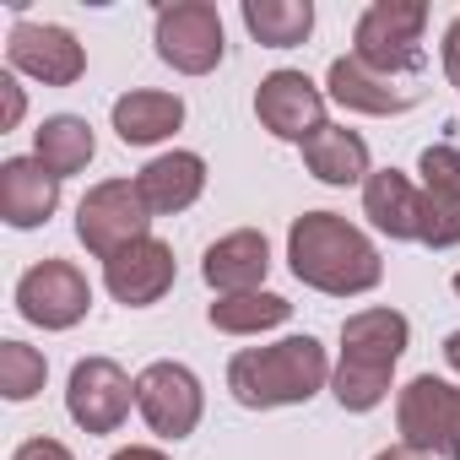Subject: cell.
<instances>
[{"label":"cell","mask_w":460,"mask_h":460,"mask_svg":"<svg viewBox=\"0 0 460 460\" xmlns=\"http://www.w3.org/2000/svg\"><path fill=\"white\" fill-rule=\"evenodd\" d=\"M304 163H309V173L325 179V184H358V179H368V146H363V136L347 130V125L314 130V136L304 141Z\"/></svg>","instance_id":"44dd1931"},{"label":"cell","mask_w":460,"mask_h":460,"mask_svg":"<svg viewBox=\"0 0 460 460\" xmlns=\"http://www.w3.org/2000/svg\"><path fill=\"white\" fill-rule=\"evenodd\" d=\"M146 222H152V211H146V200H141V190L130 179L93 184L87 200L76 206V234L98 261H114L125 244L146 239Z\"/></svg>","instance_id":"8992f818"},{"label":"cell","mask_w":460,"mask_h":460,"mask_svg":"<svg viewBox=\"0 0 460 460\" xmlns=\"http://www.w3.org/2000/svg\"><path fill=\"white\" fill-rule=\"evenodd\" d=\"M114 460H168V455H157V449H119Z\"/></svg>","instance_id":"4dcf8cb0"},{"label":"cell","mask_w":460,"mask_h":460,"mask_svg":"<svg viewBox=\"0 0 460 460\" xmlns=\"http://www.w3.org/2000/svg\"><path fill=\"white\" fill-rule=\"evenodd\" d=\"M374 460H433V455H422V449H411V444H395V449H385V455H374Z\"/></svg>","instance_id":"f1b7e54d"},{"label":"cell","mask_w":460,"mask_h":460,"mask_svg":"<svg viewBox=\"0 0 460 460\" xmlns=\"http://www.w3.org/2000/svg\"><path fill=\"white\" fill-rule=\"evenodd\" d=\"M444 358H449V368H455V374H460V331H455V336H449V341H444Z\"/></svg>","instance_id":"f546056e"},{"label":"cell","mask_w":460,"mask_h":460,"mask_svg":"<svg viewBox=\"0 0 460 460\" xmlns=\"http://www.w3.org/2000/svg\"><path fill=\"white\" fill-rule=\"evenodd\" d=\"M0 98H6V125H17L22 119V87L12 76H0Z\"/></svg>","instance_id":"83f0119b"},{"label":"cell","mask_w":460,"mask_h":460,"mask_svg":"<svg viewBox=\"0 0 460 460\" xmlns=\"http://www.w3.org/2000/svg\"><path fill=\"white\" fill-rule=\"evenodd\" d=\"M363 211L390 239H422V195L395 168H379V173L363 179Z\"/></svg>","instance_id":"d6986e66"},{"label":"cell","mask_w":460,"mask_h":460,"mask_svg":"<svg viewBox=\"0 0 460 460\" xmlns=\"http://www.w3.org/2000/svg\"><path fill=\"white\" fill-rule=\"evenodd\" d=\"M444 76L460 87V17L449 22V33H444Z\"/></svg>","instance_id":"4316f807"},{"label":"cell","mask_w":460,"mask_h":460,"mask_svg":"<svg viewBox=\"0 0 460 460\" xmlns=\"http://www.w3.org/2000/svg\"><path fill=\"white\" fill-rule=\"evenodd\" d=\"M157 55L184 71V76H206L222 60V17L206 0H179V6L157 12Z\"/></svg>","instance_id":"52a82bcc"},{"label":"cell","mask_w":460,"mask_h":460,"mask_svg":"<svg viewBox=\"0 0 460 460\" xmlns=\"http://www.w3.org/2000/svg\"><path fill=\"white\" fill-rule=\"evenodd\" d=\"M331 98L358 114H406L422 98V87L401 82V76H379L358 55H341V60H331Z\"/></svg>","instance_id":"9a60e30c"},{"label":"cell","mask_w":460,"mask_h":460,"mask_svg":"<svg viewBox=\"0 0 460 460\" xmlns=\"http://www.w3.org/2000/svg\"><path fill=\"white\" fill-rule=\"evenodd\" d=\"M0 390L6 401H33L44 390V358L28 341H0Z\"/></svg>","instance_id":"d4e9b609"},{"label":"cell","mask_w":460,"mask_h":460,"mask_svg":"<svg viewBox=\"0 0 460 460\" xmlns=\"http://www.w3.org/2000/svg\"><path fill=\"white\" fill-rule=\"evenodd\" d=\"M39 163L66 179V173H82L93 163V125L76 119V114H55L39 125Z\"/></svg>","instance_id":"603a6c76"},{"label":"cell","mask_w":460,"mask_h":460,"mask_svg":"<svg viewBox=\"0 0 460 460\" xmlns=\"http://www.w3.org/2000/svg\"><path fill=\"white\" fill-rule=\"evenodd\" d=\"M130 395L136 385L125 379V368L114 358H82L71 368V390H66V411L87 428V433H114L130 417Z\"/></svg>","instance_id":"9c48e42d"},{"label":"cell","mask_w":460,"mask_h":460,"mask_svg":"<svg viewBox=\"0 0 460 460\" xmlns=\"http://www.w3.org/2000/svg\"><path fill=\"white\" fill-rule=\"evenodd\" d=\"M12 460H71V449H66L60 438H28Z\"/></svg>","instance_id":"484cf974"},{"label":"cell","mask_w":460,"mask_h":460,"mask_svg":"<svg viewBox=\"0 0 460 460\" xmlns=\"http://www.w3.org/2000/svg\"><path fill=\"white\" fill-rule=\"evenodd\" d=\"M103 282H109V293H114L119 304L146 309V304H157V298L173 288V250L146 234V239L125 244L114 261H103Z\"/></svg>","instance_id":"4fadbf2b"},{"label":"cell","mask_w":460,"mask_h":460,"mask_svg":"<svg viewBox=\"0 0 460 460\" xmlns=\"http://www.w3.org/2000/svg\"><path fill=\"white\" fill-rule=\"evenodd\" d=\"M87 304H93V288L71 261H39L17 282V309L44 331H71L87 314Z\"/></svg>","instance_id":"ba28073f"},{"label":"cell","mask_w":460,"mask_h":460,"mask_svg":"<svg viewBox=\"0 0 460 460\" xmlns=\"http://www.w3.org/2000/svg\"><path fill=\"white\" fill-rule=\"evenodd\" d=\"M395 428H401V444H411L422 455L460 460V390L433 374L411 379L395 401Z\"/></svg>","instance_id":"5b68a950"},{"label":"cell","mask_w":460,"mask_h":460,"mask_svg":"<svg viewBox=\"0 0 460 460\" xmlns=\"http://www.w3.org/2000/svg\"><path fill=\"white\" fill-rule=\"evenodd\" d=\"M184 125V103L173 93H125L114 103V130L125 146H152Z\"/></svg>","instance_id":"ffe728a7"},{"label":"cell","mask_w":460,"mask_h":460,"mask_svg":"<svg viewBox=\"0 0 460 460\" xmlns=\"http://www.w3.org/2000/svg\"><path fill=\"white\" fill-rule=\"evenodd\" d=\"M136 406H141V417H146L152 433L184 438V433H195L206 401H200V379L184 363H152L136 379Z\"/></svg>","instance_id":"30bf717a"},{"label":"cell","mask_w":460,"mask_h":460,"mask_svg":"<svg viewBox=\"0 0 460 460\" xmlns=\"http://www.w3.org/2000/svg\"><path fill=\"white\" fill-rule=\"evenodd\" d=\"M255 114H261V125L271 136L298 141V146L314 130H325V98H320V87L304 71H271L261 82V93H255Z\"/></svg>","instance_id":"8fae6325"},{"label":"cell","mask_w":460,"mask_h":460,"mask_svg":"<svg viewBox=\"0 0 460 460\" xmlns=\"http://www.w3.org/2000/svg\"><path fill=\"white\" fill-rule=\"evenodd\" d=\"M422 28H428V6H417V0H379L358 22L352 55L379 76L417 82L422 76Z\"/></svg>","instance_id":"277c9868"},{"label":"cell","mask_w":460,"mask_h":460,"mask_svg":"<svg viewBox=\"0 0 460 460\" xmlns=\"http://www.w3.org/2000/svg\"><path fill=\"white\" fill-rule=\"evenodd\" d=\"M455 293H460V271H455Z\"/></svg>","instance_id":"1f68e13d"},{"label":"cell","mask_w":460,"mask_h":460,"mask_svg":"<svg viewBox=\"0 0 460 460\" xmlns=\"http://www.w3.org/2000/svg\"><path fill=\"white\" fill-rule=\"evenodd\" d=\"M136 190L146 200L152 217H168V211H184L195 206V195L206 190V163L195 152H168V157H152L141 173H136Z\"/></svg>","instance_id":"ac0fdd59"},{"label":"cell","mask_w":460,"mask_h":460,"mask_svg":"<svg viewBox=\"0 0 460 460\" xmlns=\"http://www.w3.org/2000/svg\"><path fill=\"white\" fill-rule=\"evenodd\" d=\"M293 314V304L288 298H277V293H227V298H217L211 304V325L217 331H227V336H255V331H271V325H282Z\"/></svg>","instance_id":"cb8c5ba5"},{"label":"cell","mask_w":460,"mask_h":460,"mask_svg":"<svg viewBox=\"0 0 460 460\" xmlns=\"http://www.w3.org/2000/svg\"><path fill=\"white\" fill-rule=\"evenodd\" d=\"M288 261H293V277L331 293V298H352V293H368L379 288L385 266H379V250L358 234V227L336 211H304L288 234Z\"/></svg>","instance_id":"6da1fadb"},{"label":"cell","mask_w":460,"mask_h":460,"mask_svg":"<svg viewBox=\"0 0 460 460\" xmlns=\"http://www.w3.org/2000/svg\"><path fill=\"white\" fill-rule=\"evenodd\" d=\"M406 314L395 309H363L341 325V368H336V401L347 411H368L390 390V368L406 352Z\"/></svg>","instance_id":"3957f363"},{"label":"cell","mask_w":460,"mask_h":460,"mask_svg":"<svg viewBox=\"0 0 460 460\" xmlns=\"http://www.w3.org/2000/svg\"><path fill=\"white\" fill-rule=\"evenodd\" d=\"M60 206V179L39 157H12L0 163V217L12 227H39Z\"/></svg>","instance_id":"e0dca14e"},{"label":"cell","mask_w":460,"mask_h":460,"mask_svg":"<svg viewBox=\"0 0 460 460\" xmlns=\"http://www.w3.org/2000/svg\"><path fill=\"white\" fill-rule=\"evenodd\" d=\"M422 244L455 250L460 244V146L438 141L422 152Z\"/></svg>","instance_id":"7c38bea8"},{"label":"cell","mask_w":460,"mask_h":460,"mask_svg":"<svg viewBox=\"0 0 460 460\" xmlns=\"http://www.w3.org/2000/svg\"><path fill=\"white\" fill-rule=\"evenodd\" d=\"M244 28L271 49H293L309 39L314 6L309 0H244Z\"/></svg>","instance_id":"7402d4cb"},{"label":"cell","mask_w":460,"mask_h":460,"mask_svg":"<svg viewBox=\"0 0 460 460\" xmlns=\"http://www.w3.org/2000/svg\"><path fill=\"white\" fill-rule=\"evenodd\" d=\"M271 271V244L266 234H255V227H239V234H227L206 250L200 261V277L227 298V293H255Z\"/></svg>","instance_id":"2e32d148"},{"label":"cell","mask_w":460,"mask_h":460,"mask_svg":"<svg viewBox=\"0 0 460 460\" xmlns=\"http://www.w3.org/2000/svg\"><path fill=\"white\" fill-rule=\"evenodd\" d=\"M331 363L314 336H288L271 347H250L227 363V390L239 395V406L266 411V406H298L325 385Z\"/></svg>","instance_id":"7a4b0ae2"},{"label":"cell","mask_w":460,"mask_h":460,"mask_svg":"<svg viewBox=\"0 0 460 460\" xmlns=\"http://www.w3.org/2000/svg\"><path fill=\"white\" fill-rule=\"evenodd\" d=\"M12 66L39 76L44 87H71L82 71H87V55L82 44L66 33V28H39V22H17L12 28V44H6Z\"/></svg>","instance_id":"5bb4252c"}]
</instances>
